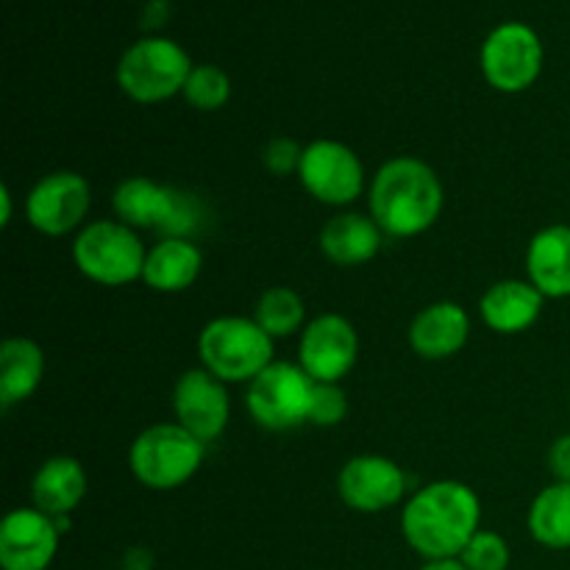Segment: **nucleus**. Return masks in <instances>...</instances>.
Listing matches in <instances>:
<instances>
[{
    "mask_svg": "<svg viewBox=\"0 0 570 570\" xmlns=\"http://www.w3.org/2000/svg\"><path fill=\"white\" fill-rule=\"evenodd\" d=\"M184 98L198 111H217L232 98V81L215 65H198L184 83Z\"/></svg>",
    "mask_w": 570,
    "mask_h": 570,
    "instance_id": "25",
    "label": "nucleus"
},
{
    "mask_svg": "<svg viewBox=\"0 0 570 570\" xmlns=\"http://www.w3.org/2000/svg\"><path fill=\"white\" fill-rule=\"evenodd\" d=\"M206 445L178 423L148 426L128 451L134 479L148 490H176L198 473Z\"/></svg>",
    "mask_w": 570,
    "mask_h": 570,
    "instance_id": "5",
    "label": "nucleus"
},
{
    "mask_svg": "<svg viewBox=\"0 0 570 570\" xmlns=\"http://www.w3.org/2000/svg\"><path fill=\"white\" fill-rule=\"evenodd\" d=\"M543 70V42L523 22H504L482 45V72L499 92H523Z\"/></svg>",
    "mask_w": 570,
    "mask_h": 570,
    "instance_id": "9",
    "label": "nucleus"
},
{
    "mask_svg": "<svg viewBox=\"0 0 570 570\" xmlns=\"http://www.w3.org/2000/svg\"><path fill=\"white\" fill-rule=\"evenodd\" d=\"M193 61L187 50L165 37H145L122 53L117 83L137 104H161L184 92Z\"/></svg>",
    "mask_w": 570,
    "mask_h": 570,
    "instance_id": "7",
    "label": "nucleus"
},
{
    "mask_svg": "<svg viewBox=\"0 0 570 570\" xmlns=\"http://www.w3.org/2000/svg\"><path fill=\"white\" fill-rule=\"evenodd\" d=\"M301 159H304V148L289 137H273L271 142L262 148V165H265L273 176L298 173Z\"/></svg>",
    "mask_w": 570,
    "mask_h": 570,
    "instance_id": "28",
    "label": "nucleus"
},
{
    "mask_svg": "<svg viewBox=\"0 0 570 570\" xmlns=\"http://www.w3.org/2000/svg\"><path fill=\"white\" fill-rule=\"evenodd\" d=\"M529 282L546 298H570V226H546L527 248Z\"/></svg>",
    "mask_w": 570,
    "mask_h": 570,
    "instance_id": "18",
    "label": "nucleus"
},
{
    "mask_svg": "<svg viewBox=\"0 0 570 570\" xmlns=\"http://www.w3.org/2000/svg\"><path fill=\"white\" fill-rule=\"evenodd\" d=\"M360 356V334L343 315H317L301 332L298 360L312 382H332L348 376Z\"/></svg>",
    "mask_w": 570,
    "mask_h": 570,
    "instance_id": "12",
    "label": "nucleus"
},
{
    "mask_svg": "<svg viewBox=\"0 0 570 570\" xmlns=\"http://www.w3.org/2000/svg\"><path fill=\"white\" fill-rule=\"evenodd\" d=\"M460 560L465 562L468 570H507L510 568V546L499 532H484L479 529L468 549L462 551Z\"/></svg>",
    "mask_w": 570,
    "mask_h": 570,
    "instance_id": "26",
    "label": "nucleus"
},
{
    "mask_svg": "<svg viewBox=\"0 0 570 570\" xmlns=\"http://www.w3.org/2000/svg\"><path fill=\"white\" fill-rule=\"evenodd\" d=\"M306 306L301 295L289 287H271L256 301L254 321L271 334L273 340L289 337L298 328H304Z\"/></svg>",
    "mask_w": 570,
    "mask_h": 570,
    "instance_id": "24",
    "label": "nucleus"
},
{
    "mask_svg": "<svg viewBox=\"0 0 570 570\" xmlns=\"http://www.w3.org/2000/svg\"><path fill=\"white\" fill-rule=\"evenodd\" d=\"M421 570H468V568L460 557H454V560H426V566Z\"/></svg>",
    "mask_w": 570,
    "mask_h": 570,
    "instance_id": "31",
    "label": "nucleus"
},
{
    "mask_svg": "<svg viewBox=\"0 0 570 570\" xmlns=\"http://www.w3.org/2000/svg\"><path fill=\"white\" fill-rule=\"evenodd\" d=\"M382 248V228L371 215L343 212L332 217L321 232V250L340 267H356L371 262Z\"/></svg>",
    "mask_w": 570,
    "mask_h": 570,
    "instance_id": "20",
    "label": "nucleus"
},
{
    "mask_svg": "<svg viewBox=\"0 0 570 570\" xmlns=\"http://www.w3.org/2000/svg\"><path fill=\"white\" fill-rule=\"evenodd\" d=\"M298 178L306 193L326 206H348L365 189V167L354 148L337 139H315L304 148Z\"/></svg>",
    "mask_w": 570,
    "mask_h": 570,
    "instance_id": "10",
    "label": "nucleus"
},
{
    "mask_svg": "<svg viewBox=\"0 0 570 570\" xmlns=\"http://www.w3.org/2000/svg\"><path fill=\"white\" fill-rule=\"evenodd\" d=\"M45 376V354L33 340L9 337L0 345V404L3 410L22 404L39 390Z\"/></svg>",
    "mask_w": 570,
    "mask_h": 570,
    "instance_id": "22",
    "label": "nucleus"
},
{
    "mask_svg": "<svg viewBox=\"0 0 570 570\" xmlns=\"http://www.w3.org/2000/svg\"><path fill=\"white\" fill-rule=\"evenodd\" d=\"M312 387L315 382L301 365L273 362L248 384L245 404H248L250 417L262 429L289 432V429H298L301 423H309Z\"/></svg>",
    "mask_w": 570,
    "mask_h": 570,
    "instance_id": "8",
    "label": "nucleus"
},
{
    "mask_svg": "<svg viewBox=\"0 0 570 570\" xmlns=\"http://www.w3.org/2000/svg\"><path fill=\"white\" fill-rule=\"evenodd\" d=\"M92 206V189L81 173L56 170L39 178L26 198V217L45 237H65L83 228Z\"/></svg>",
    "mask_w": 570,
    "mask_h": 570,
    "instance_id": "11",
    "label": "nucleus"
},
{
    "mask_svg": "<svg viewBox=\"0 0 570 570\" xmlns=\"http://www.w3.org/2000/svg\"><path fill=\"white\" fill-rule=\"evenodd\" d=\"M337 490L345 507L373 515L404 499L406 473L387 456L362 454L345 462L337 476Z\"/></svg>",
    "mask_w": 570,
    "mask_h": 570,
    "instance_id": "14",
    "label": "nucleus"
},
{
    "mask_svg": "<svg viewBox=\"0 0 570 570\" xmlns=\"http://www.w3.org/2000/svg\"><path fill=\"white\" fill-rule=\"evenodd\" d=\"M549 471L554 482H570V434H562L551 443Z\"/></svg>",
    "mask_w": 570,
    "mask_h": 570,
    "instance_id": "29",
    "label": "nucleus"
},
{
    "mask_svg": "<svg viewBox=\"0 0 570 570\" xmlns=\"http://www.w3.org/2000/svg\"><path fill=\"white\" fill-rule=\"evenodd\" d=\"M445 193L440 176L415 156H399L379 167L367 187L371 217L387 237H417L438 223Z\"/></svg>",
    "mask_w": 570,
    "mask_h": 570,
    "instance_id": "2",
    "label": "nucleus"
},
{
    "mask_svg": "<svg viewBox=\"0 0 570 570\" xmlns=\"http://www.w3.org/2000/svg\"><path fill=\"white\" fill-rule=\"evenodd\" d=\"M173 412L178 426L187 429L200 443H212L228 426L232 401L226 384L212 376L206 367H193L184 373L173 390Z\"/></svg>",
    "mask_w": 570,
    "mask_h": 570,
    "instance_id": "13",
    "label": "nucleus"
},
{
    "mask_svg": "<svg viewBox=\"0 0 570 570\" xmlns=\"http://www.w3.org/2000/svg\"><path fill=\"white\" fill-rule=\"evenodd\" d=\"M348 415V395L340 384L332 382H315L312 387V404H309V423L312 426H337Z\"/></svg>",
    "mask_w": 570,
    "mask_h": 570,
    "instance_id": "27",
    "label": "nucleus"
},
{
    "mask_svg": "<svg viewBox=\"0 0 570 570\" xmlns=\"http://www.w3.org/2000/svg\"><path fill=\"white\" fill-rule=\"evenodd\" d=\"M87 471L72 456H53L42 462L39 471L33 473L31 499L39 512L50 518H70V512L87 495Z\"/></svg>",
    "mask_w": 570,
    "mask_h": 570,
    "instance_id": "19",
    "label": "nucleus"
},
{
    "mask_svg": "<svg viewBox=\"0 0 570 570\" xmlns=\"http://www.w3.org/2000/svg\"><path fill=\"white\" fill-rule=\"evenodd\" d=\"M482 521V501L465 482L443 479L417 490L401 512V532L423 560H454Z\"/></svg>",
    "mask_w": 570,
    "mask_h": 570,
    "instance_id": "1",
    "label": "nucleus"
},
{
    "mask_svg": "<svg viewBox=\"0 0 570 570\" xmlns=\"http://www.w3.org/2000/svg\"><path fill=\"white\" fill-rule=\"evenodd\" d=\"M546 295L532 282L504 278L493 284L479 301L482 321L499 334H521L532 328L543 315Z\"/></svg>",
    "mask_w": 570,
    "mask_h": 570,
    "instance_id": "17",
    "label": "nucleus"
},
{
    "mask_svg": "<svg viewBox=\"0 0 570 570\" xmlns=\"http://www.w3.org/2000/svg\"><path fill=\"white\" fill-rule=\"evenodd\" d=\"M204 267V254L195 239H159L145 256L142 282L156 293H181L193 287Z\"/></svg>",
    "mask_w": 570,
    "mask_h": 570,
    "instance_id": "21",
    "label": "nucleus"
},
{
    "mask_svg": "<svg viewBox=\"0 0 570 570\" xmlns=\"http://www.w3.org/2000/svg\"><path fill=\"white\" fill-rule=\"evenodd\" d=\"M0 204H3V215H0V226H9L11 223V189L6 187H0Z\"/></svg>",
    "mask_w": 570,
    "mask_h": 570,
    "instance_id": "32",
    "label": "nucleus"
},
{
    "mask_svg": "<svg viewBox=\"0 0 570 570\" xmlns=\"http://www.w3.org/2000/svg\"><path fill=\"white\" fill-rule=\"evenodd\" d=\"M165 20H167V0H150V3L145 6L142 26L145 28H159Z\"/></svg>",
    "mask_w": 570,
    "mask_h": 570,
    "instance_id": "30",
    "label": "nucleus"
},
{
    "mask_svg": "<svg viewBox=\"0 0 570 570\" xmlns=\"http://www.w3.org/2000/svg\"><path fill=\"white\" fill-rule=\"evenodd\" d=\"M61 529L56 518L37 507L11 510L0 523V568L3 570H48L59 551Z\"/></svg>",
    "mask_w": 570,
    "mask_h": 570,
    "instance_id": "15",
    "label": "nucleus"
},
{
    "mask_svg": "<svg viewBox=\"0 0 570 570\" xmlns=\"http://www.w3.org/2000/svg\"><path fill=\"white\" fill-rule=\"evenodd\" d=\"M145 256L148 250L142 239L120 220L87 223L72 243V262L78 271L104 287H126L142 278Z\"/></svg>",
    "mask_w": 570,
    "mask_h": 570,
    "instance_id": "6",
    "label": "nucleus"
},
{
    "mask_svg": "<svg viewBox=\"0 0 570 570\" xmlns=\"http://www.w3.org/2000/svg\"><path fill=\"white\" fill-rule=\"evenodd\" d=\"M471 337V317L454 301H438L415 315L410 345L423 360H449L460 354Z\"/></svg>",
    "mask_w": 570,
    "mask_h": 570,
    "instance_id": "16",
    "label": "nucleus"
},
{
    "mask_svg": "<svg viewBox=\"0 0 570 570\" xmlns=\"http://www.w3.org/2000/svg\"><path fill=\"white\" fill-rule=\"evenodd\" d=\"M198 356L200 367L223 384H250L267 365H273V337L254 317H215L200 332Z\"/></svg>",
    "mask_w": 570,
    "mask_h": 570,
    "instance_id": "4",
    "label": "nucleus"
},
{
    "mask_svg": "<svg viewBox=\"0 0 570 570\" xmlns=\"http://www.w3.org/2000/svg\"><path fill=\"white\" fill-rule=\"evenodd\" d=\"M529 534L554 551L570 549V482H554L529 507Z\"/></svg>",
    "mask_w": 570,
    "mask_h": 570,
    "instance_id": "23",
    "label": "nucleus"
},
{
    "mask_svg": "<svg viewBox=\"0 0 570 570\" xmlns=\"http://www.w3.org/2000/svg\"><path fill=\"white\" fill-rule=\"evenodd\" d=\"M117 220L145 232H156L161 239H193L204 234L212 223V212L204 198L181 187L159 184L148 176H131L117 184L115 198Z\"/></svg>",
    "mask_w": 570,
    "mask_h": 570,
    "instance_id": "3",
    "label": "nucleus"
}]
</instances>
